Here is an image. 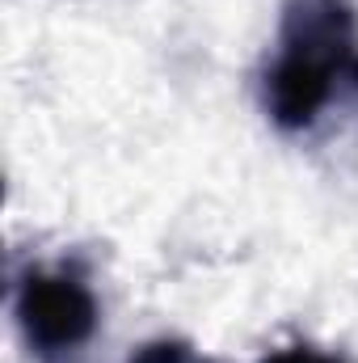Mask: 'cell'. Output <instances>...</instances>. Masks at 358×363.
<instances>
[{"mask_svg":"<svg viewBox=\"0 0 358 363\" xmlns=\"http://www.w3.org/2000/svg\"><path fill=\"white\" fill-rule=\"evenodd\" d=\"M262 363H337V359L316 351V347H282V351H270Z\"/></svg>","mask_w":358,"mask_h":363,"instance_id":"277c9868","label":"cell"},{"mask_svg":"<svg viewBox=\"0 0 358 363\" xmlns=\"http://www.w3.org/2000/svg\"><path fill=\"white\" fill-rule=\"evenodd\" d=\"M127 363H211L198 347L181 342V338H156V342H144Z\"/></svg>","mask_w":358,"mask_h":363,"instance_id":"3957f363","label":"cell"},{"mask_svg":"<svg viewBox=\"0 0 358 363\" xmlns=\"http://www.w3.org/2000/svg\"><path fill=\"white\" fill-rule=\"evenodd\" d=\"M337 77L358 85L350 0H287L278 60L266 72V110L282 131H308L329 106Z\"/></svg>","mask_w":358,"mask_h":363,"instance_id":"6da1fadb","label":"cell"},{"mask_svg":"<svg viewBox=\"0 0 358 363\" xmlns=\"http://www.w3.org/2000/svg\"><path fill=\"white\" fill-rule=\"evenodd\" d=\"M13 313H17L21 338L42 359H64L89 347L97 321H101L97 296L76 274L64 271H25L17 279Z\"/></svg>","mask_w":358,"mask_h":363,"instance_id":"7a4b0ae2","label":"cell"}]
</instances>
